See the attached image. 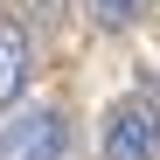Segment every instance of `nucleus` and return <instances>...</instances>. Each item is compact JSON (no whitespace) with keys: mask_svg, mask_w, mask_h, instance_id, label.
<instances>
[{"mask_svg":"<svg viewBox=\"0 0 160 160\" xmlns=\"http://www.w3.org/2000/svg\"><path fill=\"white\" fill-rule=\"evenodd\" d=\"M160 153V118L146 104H112L104 118V160H153Z\"/></svg>","mask_w":160,"mask_h":160,"instance_id":"obj_2","label":"nucleus"},{"mask_svg":"<svg viewBox=\"0 0 160 160\" xmlns=\"http://www.w3.org/2000/svg\"><path fill=\"white\" fill-rule=\"evenodd\" d=\"M63 112H21L7 132H0V160H63Z\"/></svg>","mask_w":160,"mask_h":160,"instance_id":"obj_1","label":"nucleus"},{"mask_svg":"<svg viewBox=\"0 0 160 160\" xmlns=\"http://www.w3.org/2000/svg\"><path fill=\"white\" fill-rule=\"evenodd\" d=\"M84 7L98 14V28H132L139 21V0H84Z\"/></svg>","mask_w":160,"mask_h":160,"instance_id":"obj_4","label":"nucleus"},{"mask_svg":"<svg viewBox=\"0 0 160 160\" xmlns=\"http://www.w3.org/2000/svg\"><path fill=\"white\" fill-rule=\"evenodd\" d=\"M28 84V35H21V21H0V104L21 98Z\"/></svg>","mask_w":160,"mask_h":160,"instance_id":"obj_3","label":"nucleus"}]
</instances>
